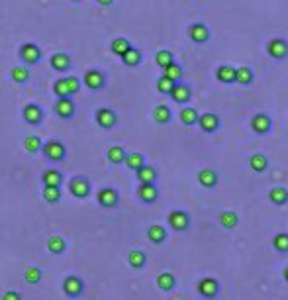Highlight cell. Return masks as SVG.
<instances>
[{"instance_id":"e575fe53","label":"cell","mask_w":288,"mask_h":300,"mask_svg":"<svg viewBox=\"0 0 288 300\" xmlns=\"http://www.w3.org/2000/svg\"><path fill=\"white\" fill-rule=\"evenodd\" d=\"M130 47H132V44H130L126 37H114L112 44H110V51L114 53V55L122 57Z\"/></svg>"},{"instance_id":"ee69618b","label":"cell","mask_w":288,"mask_h":300,"mask_svg":"<svg viewBox=\"0 0 288 300\" xmlns=\"http://www.w3.org/2000/svg\"><path fill=\"white\" fill-rule=\"evenodd\" d=\"M53 94H55L57 98L71 96V90H69V87H67L65 78H57L55 83H53Z\"/></svg>"},{"instance_id":"ab89813d","label":"cell","mask_w":288,"mask_h":300,"mask_svg":"<svg viewBox=\"0 0 288 300\" xmlns=\"http://www.w3.org/2000/svg\"><path fill=\"white\" fill-rule=\"evenodd\" d=\"M44 277V273H42V269H37V267H28L26 271H24V281L28 283V285H37L39 281Z\"/></svg>"},{"instance_id":"4fadbf2b","label":"cell","mask_w":288,"mask_h":300,"mask_svg":"<svg viewBox=\"0 0 288 300\" xmlns=\"http://www.w3.org/2000/svg\"><path fill=\"white\" fill-rule=\"evenodd\" d=\"M94 120H96V124H98L100 128L110 130L118 122V116H116V112L112 110V108H98L96 114H94Z\"/></svg>"},{"instance_id":"f35d334b","label":"cell","mask_w":288,"mask_h":300,"mask_svg":"<svg viewBox=\"0 0 288 300\" xmlns=\"http://www.w3.org/2000/svg\"><path fill=\"white\" fill-rule=\"evenodd\" d=\"M273 247L277 249L278 253H288V233L286 232H278L273 237Z\"/></svg>"},{"instance_id":"b9f144b4","label":"cell","mask_w":288,"mask_h":300,"mask_svg":"<svg viewBox=\"0 0 288 300\" xmlns=\"http://www.w3.org/2000/svg\"><path fill=\"white\" fill-rule=\"evenodd\" d=\"M42 194H44L45 202H49V204H57L61 200V189L59 187H44Z\"/></svg>"},{"instance_id":"83f0119b","label":"cell","mask_w":288,"mask_h":300,"mask_svg":"<svg viewBox=\"0 0 288 300\" xmlns=\"http://www.w3.org/2000/svg\"><path fill=\"white\" fill-rule=\"evenodd\" d=\"M71 57L67 55V53H53L51 55V67L55 69V71H59V73H65V71H69L71 69Z\"/></svg>"},{"instance_id":"5b68a950","label":"cell","mask_w":288,"mask_h":300,"mask_svg":"<svg viewBox=\"0 0 288 300\" xmlns=\"http://www.w3.org/2000/svg\"><path fill=\"white\" fill-rule=\"evenodd\" d=\"M167 222L175 232H184L190 228V216L184 210H173L167 216Z\"/></svg>"},{"instance_id":"44dd1931","label":"cell","mask_w":288,"mask_h":300,"mask_svg":"<svg viewBox=\"0 0 288 300\" xmlns=\"http://www.w3.org/2000/svg\"><path fill=\"white\" fill-rule=\"evenodd\" d=\"M269 200L275 204V206H284L288 202V189L286 187H273V189L269 190Z\"/></svg>"},{"instance_id":"603a6c76","label":"cell","mask_w":288,"mask_h":300,"mask_svg":"<svg viewBox=\"0 0 288 300\" xmlns=\"http://www.w3.org/2000/svg\"><path fill=\"white\" fill-rule=\"evenodd\" d=\"M253 78H255V73H253V69L251 67H237L235 69V83L237 85H243V87H249L251 83H253Z\"/></svg>"},{"instance_id":"8fae6325","label":"cell","mask_w":288,"mask_h":300,"mask_svg":"<svg viewBox=\"0 0 288 300\" xmlns=\"http://www.w3.org/2000/svg\"><path fill=\"white\" fill-rule=\"evenodd\" d=\"M96 198H98V204L102 206V208H116L118 202H120V194H118V190L116 189L106 187V189L98 190Z\"/></svg>"},{"instance_id":"4dcf8cb0","label":"cell","mask_w":288,"mask_h":300,"mask_svg":"<svg viewBox=\"0 0 288 300\" xmlns=\"http://www.w3.org/2000/svg\"><path fill=\"white\" fill-rule=\"evenodd\" d=\"M126 149L124 147H120V145H112V147H108V151H106V159L110 161L112 165H122L124 159H126Z\"/></svg>"},{"instance_id":"9c48e42d","label":"cell","mask_w":288,"mask_h":300,"mask_svg":"<svg viewBox=\"0 0 288 300\" xmlns=\"http://www.w3.org/2000/svg\"><path fill=\"white\" fill-rule=\"evenodd\" d=\"M169 96L175 100L177 104H189L190 98H192V89H190L189 85H184V83H175L173 85V89H171V92H169Z\"/></svg>"},{"instance_id":"7a4b0ae2","label":"cell","mask_w":288,"mask_h":300,"mask_svg":"<svg viewBox=\"0 0 288 300\" xmlns=\"http://www.w3.org/2000/svg\"><path fill=\"white\" fill-rule=\"evenodd\" d=\"M42 153H44V157L45 159H49V161H61V159H65L67 149L59 139H49V142H45V144L42 145Z\"/></svg>"},{"instance_id":"52a82bcc","label":"cell","mask_w":288,"mask_h":300,"mask_svg":"<svg viewBox=\"0 0 288 300\" xmlns=\"http://www.w3.org/2000/svg\"><path fill=\"white\" fill-rule=\"evenodd\" d=\"M251 130L257 133V135H266V133L271 132V128H273V120H271V116L265 114V112H259L255 114L253 118H251Z\"/></svg>"},{"instance_id":"3957f363","label":"cell","mask_w":288,"mask_h":300,"mask_svg":"<svg viewBox=\"0 0 288 300\" xmlns=\"http://www.w3.org/2000/svg\"><path fill=\"white\" fill-rule=\"evenodd\" d=\"M196 290H198L200 296H204V298H216L220 294V283L214 277H204L198 281Z\"/></svg>"},{"instance_id":"d4e9b609","label":"cell","mask_w":288,"mask_h":300,"mask_svg":"<svg viewBox=\"0 0 288 300\" xmlns=\"http://www.w3.org/2000/svg\"><path fill=\"white\" fill-rule=\"evenodd\" d=\"M157 283V289L163 290V292H169V290L175 289V285H177V278L173 273H159L155 278Z\"/></svg>"},{"instance_id":"ac0fdd59","label":"cell","mask_w":288,"mask_h":300,"mask_svg":"<svg viewBox=\"0 0 288 300\" xmlns=\"http://www.w3.org/2000/svg\"><path fill=\"white\" fill-rule=\"evenodd\" d=\"M196 178H198L200 187H204V189H214V187L218 185V181H220V178H218V173H216L214 169H210V167L200 169Z\"/></svg>"},{"instance_id":"7dc6e473","label":"cell","mask_w":288,"mask_h":300,"mask_svg":"<svg viewBox=\"0 0 288 300\" xmlns=\"http://www.w3.org/2000/svg\"><path fill=\"white\" fill-rule=\"evenodd\" d=\"M2 300H22V294L18 292V290H6L4 294H2Z\"/></svg>"},{"instance_id":"836d02e7","label":"cell","mask_w":288,"mask_h":300,"mask_svg":"<svg viewBox=\"0 0 288 300\" xmlns=\"http://www.w3.org/2000/svg\"><path fill=\"white\" fill-rule=\"evenodd\" d=\"M171 118H173V114H171V108H169L167 104L155 106V110H153V120H155L157 124H169L171 122Z\"/></svg>"},{"instance_id":"bcb514c9","label":"cell","mask_w":288,"mask_h":300,"mask_svg":"<svg viewBox=\"0 0 288 300\" xmlns=\"http://www.w3.org/2000/svg\"><path fill=\"white\" fill-rule=\"evenodd\" d=\"M65 83H67V87H69V90H71V96L77 94L78 90H80V81H78L77 77L69 75V77H65Z\"/></svg>"},{"instance_id":"681fc988","label":"cell","mask_w":288,"mask_h":300,"mask_svg":"<svg viewBox=\"0 0 288 300\" xmlns=\"http://www.w3.org/2000/svg\"><path fill=\"white\" fill-rule=\"evenodd\" d=\"M282 277H284V281L288 283V265L284 267V271H282Z\"/></svg>"},{"instance_id":"e0dca14e","label":"cell","mask_w":288,"mask_h":300,"mask_svg":"<svg viewBox=\"0 0 288 300\" xmlns=\"http://www.w3.org/2000/svg\"><path fill=\"white\" fill-rule=\"evenodd\" d=\"M137 196L145 204H153L159 198V190H157L155 183H139V189H137Z\"/></svg>"},{"instance_id":"6da1fadb","label":"cell","mask_w":288,"mask_h":300,"mask_svg":"<svg viewBox=\"0 0 288 300\" xmlns=\"http://www.w3.org/2000/svg\"><path fill=\"white\" fill-rule=\"evenodd\" d=\"M266 53L275 61H282L288 57V42L284 37H273L266 44Z\"/></svg>"},{"instance_id":"4316f807","label":"cell","mask_w":288,"mask_h":300,"mask_svg":"<svg viewBox=\"0 0 288 300\" xmlns=\"http://www.w3.org/2000/svg\"><path fill=\"white\" fill-rule=\"evenodd\" d=\"M247 163L251 167V171H255V173H265L269 169V159H266L265 153H253Z\"/></svg>"},{"instance_id":"484cf974","label":"cell","mask_w":288,"mask_h":300,"mask_svg":"<svg viewBox=\"0 0 288 300\" xmlns=\"http://www.w3.org/2000/svg\"><path fill=\"white\" fill-rule=\"evenodd\" d=\"M216 78L223 85H232L235 83V67L232 65H220L216 69Z\"/></svg>"},{"instance_id":"8d00e7d4","label":"cell","mask_w":288,"mask_h":300,"mask_svg":"<svg viewBox=\"0 0 288 300\" xmlns=\"http://www.w3.org/2000/svg\"><path fill=\"white\" fill-rule=\"evenodd\" d=\"M124 163L128 165V169L135 171V169H139V167L145 163V157H143V153H139V151H132V153H126Z\"/></svg>"},{"instance_id":"74e56055","label":"cell","mask_w":288,"mask_h":300,"mask_svg":"<svg viewBox=\"0 0 288 300\" xmlns=\"http://www.w3.org/2000/svg\"><path fill=\"white\" fill-rule=\"evenodd\" d=\"M65 239L61 237V235H51L49 239H47V249H49V253H55V255H59V253H63L65 251Z\"/></svg>"},{"instance_id":"1f68e13d","label":"cell","mask_w":288,"mask_h":300,"mask_svg":"<svg viewBox=\"0 0 288 300\" xmlns=\"http://www.w3.org/2000/svg\"><path fill=\"white\" fill-rule=\"evenodd\" d=\"M128 263L132 269H143L145 263H147V255H145L141 249H132L128 253Z\"/></svg>"},{"instance_id":"f6af8a7d","label":"cell","mask_w":288,"mask_h":300,"mask_svg":"<svg viewBox=\"0 0 288 300\" xmlns=\"http://www.w3.org/2000/svg\"><path fill=\"white\" fill-rule=\"evenodd\" d=\"M173 85H175V81H171V78L165 77V75H161V77L157 78V90H159L161 94H169L171 89H173Z\"/></svg>"},{"instance_id":"7402d4cb","label":"cell","mask_w":288,"mask_h":300,"mask_svg":"<svg viewBox=\"0 0 288 300\" xmlns=\"http://www.w3.org/2000/svg\"><path fill=\"white\" fill-rule=\"evenodd\" d=\"M147 239H149L151 244H155V245H161V244H163V242L167 239L165 226H159V224H153V226H149V228H147Z\"/></svg>"},{"instance_id":"d6986e66","label":"cell","mask_w":288,"mask_h":300,"mask_svg":"<svg viewBox=\"0 0 288 300\" xmlns=\"http://www.w3.org/2000/svg\"><path fill=\"white\" fill-rule=\"evenodd\" d=\"M135 178L139 181V183H155L157 181V169L153 165H143L139 167V169H135Z\"/></svg>"},{"instance_id":"f546056e","label":"cell","mask_w":288,"mask_h":300,"mask_svg":"<svg viewBox=\"0 0 288 300\" xmlns=\"http://www.w3.org/2000/svg\"><path fill=\"white\" fill-rule=\"evenodd\" d=\"M198 112L194 110L192 106H182V110H180V114H178V118H180V122L184 124V126H189V128H192V126H196L198 124Z\"/></svg>"},{"instance_id":"f907efd6","label":"cell","mask_w":288,"mask_h":300,"mask_svg":"<svg viewBox=\"0 0 288 300\" xmlns=\"http://www.w3.org/2000/svg\"><path fill=\"white\" fill-rule=\"evenodd\" d=\"M73 2H78V0H73Z\"/></svg>"},{"instance_id":"d590c367","label":"cell","mask_w":288,"mask_h":300,"mask_svg":"<svg viewBox=\"0 0 288 300\" xmlns=\"http://www.w3.org/2000/svg\"><path fill=\"white\" fill-rule=\"evenodd\" d=\"M42 139H39V135H33V133H30V135H26L24 137V147H26V151L28 153H39L42 151Z\"/></svg>"},{"instance_id":"7bdbcfd3","label":"cell","mask_w":288,"mask_h":300,"mask_svg":"<svg viewBox=\"0 0 288 300\" xmlns=\"http://www.w3.org/2000/svg\"><path fill=\"white\" fill-rule=\"evenodd\" d=\"M173 61H175V57H173V53H171L169 49H159V51H157L155 63L161 67V69H165L167 65H171Z\"/></svg>"},{"instance_id":"7c38bea8","label":"cell","mask_w":288,"mask_h":300,"mask_svg":"<svg viewBox=\"0 0 288 300\" xmlns=\"http://www.w3.org/2000/svg\"><path fill=\"white\" fill-rule=\"evenodd\" d=\"M189 37L194 44H206L210 39V30L202 22H194L189 26Z\"/></svg>"},{"instance_id":"d6a6232c","label":"cell","mask_w":288,"mask_h":300,"mask_svg":"<svg viewBox=\"0 0 288 300\" xmlns=\"http://www.w3.org/2000/svg\"><path fill=\"white\" fill-rule=\"evenodd\" d=\"M10 78L14 81V83H18V85L28 83V81H30V69H28V65L14 67V69L10 71Z\"/></svg>"},{"instance_id":"30bf717a","label":"cell","mask_w":288,"mask_h":300,"mask_svg":"<svg viewBox=\"0 0 288 300\" xmlns=\"http://www.w3.org/2000/svg\"><path fill=\"white\" fill-rule=\"evenodd\" d=\"M69 192L77 198H87L90 194V183L87 177H73L69 181Z\"/></svg>"},{"instance_id":"c3c4849f","label":"cell","mask_w":288,"mask_h":300,"mask_svg":"<svg viewBox=\"0 0 288 300\" xmlns=\"http://www.w3.org/2000/svg\"><path fill=\"white\" fill-rule=\"evenodd\" d=\"M96 2H98L100 6H110L114 0H96Z\"/></svg>"},{"instance_id":"ffe728a7","label":"cell","mask_w":288,"mask_h":300,"mask_svg":"<svg viewBox=\"0 0 288 300\" xmlns=\"http://www.w3.org/2000/svg\"><path fill=\"white\" fill-rule=\"evenodd\" d=\"M218 224L222 226L223 230H233V228H237V224H239V216H237V212H233V210H223V212H220V216H218Z\"/></svg>"},{"instance_id":"60d3db41","label":"cell","mask_w":288,"mask_h":300,"mask_svg":"<svg viewBox=\"0 0 288 300\" xmlns=\"http://www.w3.org/2000/svg\"><path fill=\"white\" fill-rule=\"evenodd\" d=\"M163 75L165 77H169L171 81H175V83H178L180 78H182V67L178 65V63H171V65H167L165 69H163Z\"/></svg>"},{"instance_id":"5bb4252c","label":"cell","mask_w":288,"mask_h":300,"mask_svg":"<svg viewBox=\"0 0 288 300\" xmlns=\"http://www.w3.org/2000/svg\"><path fill=\"white\" fill-rule=\"evenodd\" d=\"M22 116L24 120H26V124H30V126H39V124L44 122V110L37 104H33V102L24 106Z\"/></svg>"},{"instance_id":"ba28073f","label":"cell","mask_w":288,"mask_h":300,"mask_svg":"<svg viewBox=\"0 0 288 300\" xmlns=\"http://www.w3.org/2000/svg\"><path fill=\"white\" fill-rule=\"evenodd\" d=\"M198 126L204 133H216L220 130V116L214 112H204L198 116Z\"/></svg>"},{"instance_id":"9a60e30c","label":"cell","mask_w":288,"mask_h":300,"mask_svg":"<svg viewBox=\"0 0 288 300\" xmlns=\"http://www.w3.org/2000/svg\"><path fill=\"white\" fill-rule=\"evenodd\" d=\"M63 290H65L67 296L77 298V296L83 294L85 285H83V281H80L77 275H69V277H65V281H63Z\"/></svg>"},{"instance_id":"277c9868","label":"cell","mask_w":288,"mask_h":300,"mask_svg":"<svg viewBox=\"0 0 288 300\" xmlns=\"http://www.w3.org/2000/svg\"><path fill=\"white\" fill-rule=\"evenodd\" d=\"M83 85L90 90H100L106 87V77H104V73L98 71V69H89L85 73V77H83Z\"/></svg>"},{"instance_id":"2e32d148","label":"cell","mask_w":288,"mask_h":300,"mask_svg":"<svg viewBox=\"0 0 288 300\" xmlns=\"http://www.w3.org/2000/svg\"><path fill=\"white\" fill-rule=\"evenodd\" d=\"M53 110L59 118H73V114H75V102L71 100V96H63V98H57L55 100V106H53Z\"/></svg>"},{"instance_id":"cb8c5ba5","label":"cell","mask_w":288,"mask_h":300,"mask_svg":"<svg viewBox=\"0 0 288 300\" xmlns=\"http://www.w3.org/2000/svg\"><path fill=\"white\" fill-rule=\"evenodd\" d=\"M120 59H122V63L126 67H137L139 63H141V59H143V53H141L137 47H133L132 45V47H130Z\"/></svg>"},{"instance_id":"8992f818","label":"cell","mask_w":288,"mask_h":300,"mask_svg":"<svg viewBox=\"0 0 288 300\" xmlns=\"http://www.w3.org/2000/svg\"><path fill=\"white\" fill-rule=\"evenodd\" d=\"M18 53H20L24 65H37L42 61V49L35 44H24Z\"/></svg>"},{"instance_id":"f1b7e54d","label":"cell","mask_w":288,"mask_h":300,"mask_svg":"<svg viewBox=\"0 0 288 300\" xmlns=\"http://www.w3.org/2000/svg\"><path fill=\"white\" fill-rule=\"evenodd\" d=\"M42 183H44V187H61L63 175L57 169H47L44 175H42Z\"/></svg>"}]
</instances>
